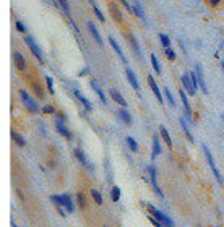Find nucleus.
Wrapping results in <instances>:
<instances>
[{
	"label": "nucleus",
	"instance_id": "4468645a",
	"mask_svg": "<svg viewBox=\"0 0 224 227\" xmlns=\"http://www.w3.org/2000/svg\"><path fill=\"white\" fill-rule=\"evenodd\" d=\"M109 42H111V46L114 47V51L117 52V55H119L120 59H122V62H124V63H128V60H127V57L124 55V52H122V49H120V46L117 44V41H115L114 38H109Z\"/></svg>",
	"mask_w": 224,
	"mask_h": 227
},
{
	"label": "nucleus",
	"instance_id": "4be33fe9",
	"mask_svg": "<svg viewBox=\"0 0 224 227\" xmlns=\"http://www.w3.org/2000/svg\"><path fill=\"white\" fill-rule=\"evenodd\" d=\"M75 156H76V159L80 161L83 166H86V167L89 169V162H88V159H86V156L83 154V151H81V149H75Z\"/></svg>",
	"mask_w": 224,
	"mask_h": 227
},
{
	"label": "nucleus",
	"instance_id": "79ce46f5",
	"mask_svg": "<svg viewBox=\"0 0 224 227\" xmlns=\"http://www.w3.org/2000/svg\"><path fill=\"white\" fill-rule=\"evenodd\" d=\"M33 89L36 91V94H38L39 97H42V91H41V88H39V84H33Z\"/></svg>",
	"mask_w": 224,
	"mask_h": 227
},
{
	"label": "nucleus",
	"instance_id": "2eb2a0df",
	"mask_svg": "<svg viewBox=\"0 0 224 227\" xmlns=\"http://www.w3.org/2000/svg\"><path fill=\"white\" fill-rule=\"evenodd\" d=\"M88 29L91 31V34H93V38L96 39V42L99 46H103V38H101V34H99V31L96 29V26L91 23V21H88Z\"/></svg>",
	"mask_w": 224,
	"mask_h": 227
},
{
	"label": "nucleus",
	"instance_id": "a211bd4d",
	"mask_svg": "<svg viewBox=\"0 0 224 227\" xmlns=\"http://www.w3.org/2000/svg\"><path fill=\"white\" fill-rule=\"evenodd\" d=\"M75 96L78 97V101H80V102L83 104L85 110H88V112H89V110L93 109V107H91V104H89V101H88V99H86V97H85V96L80 93V91H75Z\"/></svg>",
	"mask_w": 224,
	"mask_h": 227
},
{
	"label": "nucleus",
	"instance_id": "a18cd8bd",
	"mask_svg": "<svg viewBox=\"0 0 224 227\" xmlns=\"http://www.w3.org/2000/svg\"><path fill=\"white\" fill-rule=\"evenodd\" d=\"M11 225H13V227H16V224H15V222H13V221H11Z\"/></svg>",
	"mask_w": 224,
	"mask_h": 227
},
{
	"label": "nucleus",
	"instance_id": "a878e982",
	"mask_svg": "<svg viewBox=\"0 0 224 227\" xmlns=\"http://www.w3.org/2000/svg\"><path fill=\"white\" fill-rule=\"evenodd\" d=\"M89 2H91V5H93V11H94V15L98 16V20H99V21H103V23H104V21H106V18H104V15H103V13H101V10L98 8V5L94 3V0H89Z\"/></svg>",
	"mask_w": 224,
	"mask_h": 227
},
{
	"label": "nucleus",
	"instance_id": "aec40b11",
	"mask_svg": "<svg viewBox=\"0 0 224 227\" xmlns=\"http://www.w3.org/2000/svg\"><path fill=\"white\" fill-rule=\"evenodd\" d=\"M15 63H16V67L20 72H23V70L26 68V63H25V59H23V55H21L20 52H15Z\"/></svg>",
	"mask_w": 224,
	"mask_h": 227
},
{
	"label": "nucleus",
	"instance_id": "bb28decb",
	"mask_svg": "<svg viewBox=\"0 0 224 227\" xmlns=\"http://www.w3.org/2000/svg\"><path fill=\"white\" fill-rule=\"evenodd\" d=\"M151 65H153L154 72H156L158 75H161V65H159V62H158V57H156L154 54H151Z\"/></svg>",
	"mask_w": 224,
	"mask_h": 227
},
{
	"label": "nucleus",
	"instance_id": "72a5a7b5",
	"mask_svg": "<svg viewBox=\"0 0 224 227\" xmlns=\"http://www.w3.org/2000/svg\"><path fill=\"white\" fill-rule=\"evenodd\" d=\"M76 200H78V206H80L81 209H85V208H86V200H85L83 193H78V195H76Z\"/></svg>",
	"mask_w": 224,
	"mask_h": 227
},
{
	"label": "nucleus",
	"instance_id": "dca6fc26",
	"mask_svg": "<svg viewBox=\"0 0 224 227\" xmlns=\"http://www.w3.org/2000/svg\"><path fill=\"white\" fill-rule=\"evenodd\" d=\"M197 78H198V83H200L201 91H203V93H208V89H206V83H205V80H203V72H201V65H200V63L197 65Z\"/></svg>",
	"mask_w": 224,
	"mask_h": 227
},
{
	"label": "nucleus",
	"instance_id": "f8f14e48",
	"mask_svg": "<svg viewBox=\"0 0 224 227\" xmlns=\"http://www.w3.org/2000/svg\"><path fill=\"white\" fill-rule=\"evenodd\" d=\"M111 97H112V101H114V102H117L119 105H122V107H127V101L124 99V96H122L119 91L111 89Z\"/></svg>",
	"mask_w": 224,
	"mask_h": 227
},
{
	"label": "nucleus",
	"instance_id": "37998d69",
	"mask_svg": "<svg viewBox=\"0 0 224 227\" xmlns=\"http://www.w3.org/2000/svg\"><path fill=\"white\" fill-rule=\"evenodd\" d=\"M120 2H122V5H124V7H125V8L128 10V11H132V8H130V5L127 3V0H120Z\"/></svg>",
	"mask_w": 224,
	"mask_h": 227
},
{
	"label": "nucleus",
	"instance_id": "393cba45",
	"mask_svg": "<svg viewBox=\"0 0 224 227\" xmlns=\"http://www.w3.org/2000/svg\"><path fill=\"white\" fill-rule=\"evenodd\" d=\"M180 125H182V128H184V131H185V135H187V140L190 141V143H193V135L190 133V130H189V127H187V123H185V120L184 118H180Z\"/></svg>",
	"mask_w": 224,
	"mask_h": 227
},
{
	"label": "nucleus",
	"instance_id": "c9c22d12",
	"mask_svg": "<svg viewBox=\"0 0 224 227\" xmlns=\"http://www.w3.org/2000/svg\"><path fill=\"white\" fill-rule=\"evenodd\" d=\"M59 2H60V5H62L63 11L68 15V13H70V7H68V2H67V0H59Z\"/></svg>",
	"mask_w": 224,
	"mask_h": 227
},
{
	"label": "nucleus",
	"instance_id": "f704fd0d",
	"mask_svg": "<svg viewBox=\"0 0 224 227\" xmlns=\"http://www.w3.org/2000/svg\"><path fill=\"white\" fill-rule=\"evenodd\" d=\"M159 39H161V44L167 49L169 47V44H171V41H169V38L166 36V34H159Z\"/></svg>",
	"mask_w": 224,
	"mask_h": 227
},
{
	"label": "nucleus",
	"instance_id": "a19ab883",
	"mask_svg": "<svg viewBox=\"0 0 224 227\" xmlns=\"http://www.w3.org/2000/svg\"><path fill=\"white\" fill-rule=\"evenodd\" d=\"M16 29L20 33H26V28H25V24L21 23V21H16Z\"/></svg>",
	"mask_w": 224,
	"mask_h": 227
},
{
	"label": "nucleus",
	"instance_id": "cd10ccee",
	"mask_svg": "<svg viewBox=\"0 0 224 227\" xmlns=\"http://www.w3.org/2000/svg\"><path fill=\"white\" fill-rule=\"evenodd\" d=\"M125 141H127L128 148H130V149H132L133 153H138V145H136V141H135L132 136H127V138H125Z\"/></svg>",
	"mask_w": 224,
	"mask_h": 227
},
{
	"label": "nucleus",
	"instance_id": "0eeeda50",
	"mask_svg": "<svg viewBox=\"0 0 224 227\" xmlns=\"http://www.w3.org/2000/svg\"><path fill=\"white\" fill-rule=\"evenodd\" d=\"M55 127H57V131H59L62 136H65L67 140H71V133H70V130L65 127V123H63V120L62 118H57L55 120Z\"/></svg>",
	"mask_w": 224,
	"mask_h": 227
},
{
	"label": "nucleus",
	"instance_id": "c756f323",
	"mask_svg": "<svg viewBox=\"0 0 224 227\" xmlns=\"http://www.w3.org/2000/svg\"><path fill=\"white\" fill-rule=\"evenodd\" d=\"M91 196L94 198L96 204H103V196H101V193H99L96 188H93V190H91Z\"/></svg>",
	"mask_w": 224,
	"mask_h": 227
},
{
	"label": "nucleus",
	"instance_id": "1a4fd4ad",
	"mask_svg": "<svg viewBox=\"0 0 224 227\" xmlns=\"http://www.w3.org/2000/svg\"><path fill=\"white\" fill-rule=\"evenodd\" d=\"M148 83H149V86H151V91H153V93H154V96L158 97V101H159V102L162 104V94H161L159 88H158V84H156V81H154V78L151 76L149 73H148Z\"/></svg>",
	"mask_w": 224,
	"mask_h": 227
},
{
	"label": "nucleus",
	"instance_id": "ea45409f",
	"mask_svg": "<svg viewBox=\"0 0 224 227\" xmlns=\"http://www.w3.org/2000/svg\"><path fill=\"white\" fill-rule=\"evenodd\" d=\"M166 55H167V57H169L171 60H174V59H176V52L172 51V49H169V47L166 49Z\"/></svg>",
	"mask_w": 224,
	"mask_h": 227
},
{
	"label": "nucleus",
	"instance_id": "ddd939ff",
	"mask_svg": "<svg viewBox=\"0 0 224 227\" xmlns=\"http://www.w3.org/2000/svg\"><path fill=\"white\" fill-rule=\"evenodd\" d=\"M89 84H91V88H93V91H94V93H96V94L99 96V99H101V102H103V104H107V97H106V94L103 93V89L99 88V84H98V83H96L94 80H91V83H89Z\"/></svg>",
	"mask_w": 224,
	"mask_h": 227
},
{
	"label": "nucleus",
	"instance_id": "5701e85b",
	"mask_svg": "<svg viewBox=\"0 0 224 227\" xmlns=\"http://www.w3.org/2000/svg\"><path fill=\"white\" fill-rule=\"evenodd\" d=\"M162 151H161V145H159V138L154 136L153 138V158H156V156H159Z\"/></svg>",
	"mask_w": 224,
	"mask_h": 227
},
{
	"label": "nucleus",
	"instance_id": "6e6552de",
	"mask_svg": "<svg viewBox=\"0 0 224 227\" xmlns=\"http://www.w3.org/2000/svg\"><path fill=\"white\" fill-rule=\"evenodd\" d=\"M182 84H184V88L187 89V93H189L190 96H193L195 94V84L192 83V80H190V75L189 73H185L184 76H182Z\"/></svg>",
	"mask_w": 224,
	"mask_h": 227
},
{
	"label": "nucleus",
	"instance_id": "9d476101",
	"mask_svg": "<svg viewBox=\"0 0 224 227\" xmlns=\"http://www.w3.org/2000/svg\"><path fill=\"white\" fill-rule=\"evenodd\" d=\"M179 96H180V99H182V102H184V107H185L187 118H189V120H192V109H190V102H189V99H187L185 91H184V89H180V91H179Z\"/></svg>",
	"mask_w": 224,
	"mask_h": 227
},
{
	"label": "nucleus",
	"instance_id": "e433bc0d",
	"mask_svg": "<svg viewBox=\"0 0 224 227\" xmlns=\"http://www.w3.org/2000/svg\"><path fill=\"white\" fill-rule=\"evenodd\" d=\"M130 42H132V46H133V49L136 51V54L141 55V54H140V49H138V42H136V39H135L133 36H130Z\"/></svg>",
	"mask_w": 224,
	"mask_h": 227
},
{
	"label": "nucleus",
	"instance_id": "f257e3e1",
	"mask_svg": "<svg viewBox=\"0 0 224 227\" xmlns=\"http://www.w3.org/2000/svg\"><path fill=\"white\" fill-rule=\"evenodd\" d=\"M50 200L55 203L57 209L65 208V211H67V212H73L75 211L73 200H71L70 195H67V193H63V195H52V196H50Z\"/></svg>",
	"mask_w": 224,
	"mask_h": 227
},
{
	"label": "nucleus",
	"instance_id": "49530a36",
	"mask_svg": "<svg viewBox=\"0 0 224 227\" xmlns=\"http://www.w3.org/2000/svg\"><path fill=\"white\" fill-rule=\"evenodd\" d=\"M221 118H222V122H224V114H221Z\"/></svg>",
	"mask_w": 224,
	"mask_h": 227
},
{
	"label": "nucleus",
	"instance_id": "f03ea898",
	"mask_svg": "<svg viewBox=\"0 0 224 227\" xmlns=\"http://www.w3.org/2000/svg\"><path fill=\"white\" fill-rule=\"evenodd\" d=\"M146 206H148V209L151 211V214H153V216H154V217L158 219V221H159V222L162 224V227H174V222H172V219L166 216L162 211L156 209V208L153 206V204H149V203L146 204Z\"/></svg>",
	"mask_w": 224,
	"mask_h": 227
},
{
	"label": "nucleus",
	"instance_id": "f3484780",
	"mask_svg": "<svg viewBox=\"0 0 224 227\" xmlns=\"http://www.w3.org/2000/svg\"><path fill=\"white\" fill-rule=\"evenodd\" d=\"M159 133H161V136H162V140H164V143L167 145V148L169 149H172V140H171V136H169V133H167V130H166V127H159Z\"/></svg>",
	"mask_w": 224,
	"mask_h": 227
},
{
	"label": "nucleus",
	"instance_id": "7ed1b4c3",
	"mask_svg": "<svg viewBox=\"0 0 224 227\" xmlns=\"http://www.w3.org/2000/svg\"><path fill=\"white\" fill-rule=\"evenodd\" d=\"M20 96H21V99H23V102H25V105L28 109H30L33 114H39V105L36 104V101L26 93L25 89H20Z\"/></svg>",
	"mask_w": 224,
	"mask_h": 227
},
{
	"label": "nucleus",
	"instance_id": "6ab92c4d",
	"mask_svg": "<svg viewBox=\"0 0 224 227\" xmlns=\"http://www.w3.org/2000/svg\"><path fill=\"white\" fill-rule=\"evenodd\" d=\"M132 11L135 13L138 18H141V20H144V13H143V10H141V5H140V2L138 0H133V7H132Z\"/></svg>",
	"mask_w": 224,
	"mask_h": 227
},
{
	"label": "nucleus",
	"instance_id": "473e14b6",
	"mask_svg": "<svg viewBox=\"0 0 224 227\" xmlns=\"http://www.w3.org/2000/svg\"><path fill=\"white\" fill-rule=\"evenodd\" d=\"M46 83H47V89H49V93L50 94H54L55 93V89H54V80L50 76H46Z\"/></svg>",
	"mask_w": 224,
	"mask_h": 227
},
{
	"label": "nucleus",
	"instance_id": "c85d7f7f",
	"mask_svg": "<svg viewBox=\"0 0 224 227\" xmlns=\"http://www.w3.org/2000/svg\"><path fill=\"white\" fill-rule=\"evenodd\" d=\"M111 198H112L114 203H117L120 200V188L119 187H112V190H111Z\"/></svg>",
	"mask_w": 224,
	"mask_h": 227
},
{
	"label": "nucleus",
	"instance_id": "58836bf2",
	"mask_svg": "<svg viewBox=\"0 0 224 227\" xmlns=\"http://www.w3.org/2000/svg\"><path fill=\"white\" fill-rule=\"evenodd\" d=\"M42 112H44V114H57L52 105H44V107H42Z\"/></svg>",
	"mask_w": 224,
	"mask_h": 227
},
{
	"label": "nucleus",
	"instance_id": "20e7f679",
	"mask_svg": "<svg viewBox=\"0 0 224 227\" xmlns=\"http://www.w3.org/2000/svg\"><path fill=\"white\" fill-rule=\"evenodd\" d=\"M25 42L28 44V47H30V51L34 54V57L38 59L41 63H44V59H42V54H41V49H39V46L34 42V39L31 38V36H26L25 38Z\"/></svg>",
	"mask_w": 224,
	"mask_h": 227
},
{
	"label": "nucleus",
	"instance_id": "b1692460",
	"mask_svg": "<svg viewBox=\"0 0 224 227\" xmlns=\"http://www.w3.org/2000/svg\"><path fill=\"white\" fill-rule=\"evenodd\" d=\"M109 7H111V10H112V15H114V18L117 20V23H124V18H122V15H120V11H119V8L115 7L114 3H109Z\"/></svg>",
	"mask_w": 224,
	"mask_h": 227
},
{
	"label": "nucleus",
	"instance_id": "39448f33",
	"mask_svg": "<svg viewBox=\"0 0 224 227\" xmlns=\"http://www.w3.org/2000/svg\"><path fill=\"white\" fill-rule=\"evenodd\" d=\"M203 148V153H205V156H206V159H208V162H209V167H211V170H213V174H214V177H216V180L218 182H222V177H221V174H219V170H218V167H216V164H214V159H213V156H211V153H209V149L203 145L201 146Z\"/></svg>",
	"mask_w": 224,
	"mask_h": 227
},
{
	"label": "nucleus",
	"instance_id": "412c9836",
	"mask_svg": "<svg viewBox=\"0 0 224 227\" xmlns=\"http://www.w3.org/2000/svg\"><path fill=\"white\" fill-rule=\"evenodd\" d=\"M119 117L124 120V122L127 123V125H132V115H130V114L127 112V109L125 107H122L120 110H119Z\"/></svg>",
	"mask_w": 224,
	"mask_h": 227
},
{
	"label": "nucleus",
	"instance_id": "de8ad7c7",
	"mask_svg": "<svg viewBox=\"0 0 224 227\" xmlns=\"http://www.w3.org/2000/svg\"><path fill=\"white\" fill-rule=\"evenodd\" d=\"M222 70H224V62H222Z\"/></svg>",
	"mask_w": 224,
	"mask_h": 227
},
{
	"label": "nucleus",
	"instance_id": "c03bdc74",
	"mask_svg": "<svg viewBox=\"0 0 224 227\" xmlns=\"http://www.w3.org/2000/svg\"><path fill=\"white\" fill-rule=\"evenodd\" d=\"M219 2H221V0H209V3H211L213 7H216V5L219 3Z\"/></svg>",
	"mask_w": 224,
	"mask_h": 227
},
{
	"label": "nucleus",
	"instance_id": "4c0bfd02",
	"mask_svg": "<svg viewBox=\"0 0 224 227\" xmlns=\"http://www.w3.org/2000/svg\"><path fill=\"white\" fill-rule=\"evenodd\" d=\"M148 219H149V222H151V224H153L154 227H162V224H161L159 221H158V219H156V217H153V216H148Z\"/></svg>",
	"mask_w": 224,
	"mask_h": 227
},
{
	"label": "nucleus",
	"instance_id": "423d86ee",
	"mask_svg": "<svg viewBox=\"0 0 224 227\" xmlns=\"http://www.w3.org/2000/svg\"><path fill=\"white\" fill-rule=\"evenodd\" d=\"M148 172H149V180H151V183H153V187H154V190H156V193H158V196H164V193L161 191V188L158 187V179H156V170H154V167L153 166H148Z\"/></svg>",
	"mask_w": 224,
	"mask_h": 227
},
{
	"label": "nucleus",
	"instance_id": "7c9ffc66",
	"mask_svg": "<svg viewBox=\"0 0 224 227\" xmlns=\"http://www.w3.org/2000/svg\"><path fill=\"white\" fill-rule=\"evenodd\" d=\"M13 140H15V143H16L18 146H21V148L26 145V141L23 140V136H21L20 133H13Z\"/></svg>",
	"mask_w": 224,
	"mask_h": 227
},
{
	"label": "nucleus",
	"instance_id": "9b49d317",
	"mask_svg": "<svg viewBox=\"0 0 224 227\" xmlns=\"http://www.w3.org/2000/svg\"><path fill=\"white\" fill-rule=\"evenodd\" d=\"M125 75H127V78H128L130 84H132V86H133L136 91H140V83H138V80H136L133 70H132V68H127V70H125Z\"/></svg>",
	"mask_w": 224,
	"mask_h": 227
},
{
	"label": "nucleus",
	"instance_id": "2f4dec72",
	"mask_svg": "<svg viewBox=\"0 0 224 227\" xmlns=\"http://www.w3.org/2000/svg\"><path fill=\"white\" fill-rule=\"evenodd\" d=\"M164 94H166V97H167V101L176 107V99H174V96H172V93H171V89H169V88H164Z\"/></svg>",
	"mask_w": 224,
	"mask_h": 227
}]
</instances>
